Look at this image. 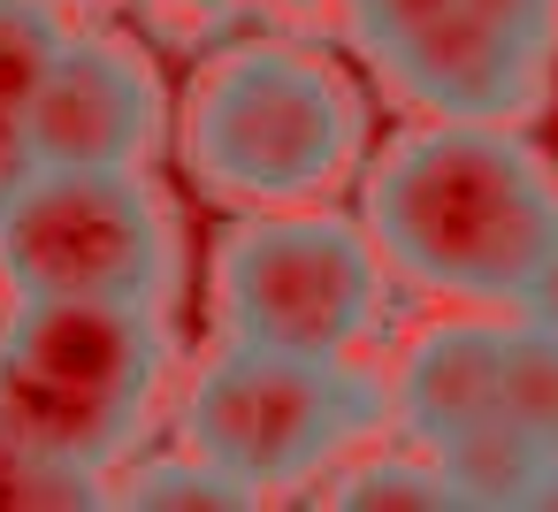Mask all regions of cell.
I'll use <instances>...</instances> for the list:
<instances>
[{
  "instance_id": "cell-18",
  "label": "cell",
  "mask_w": 558,
  "mask_h": 512,
  "mask_svg": "<svg viewBox=\"0 0 558 512\" xmlns=\"http://www.w3.org/2000/svg\"><path fill=\"white\" fill-rule=\"evenodd\" d=\"M527 512H558V459L543 466V481L527 489Z\"/></svg>"
},
{
  "instance_id": "cell-6",
  "label": "cell",
  "mask_w": 558,
  "mask_h": 512,
  "mask_svg": "<svg viewBox=\"0 0 558 512\" xmlns=\"http://www.w3.org/2000/svg\"><path fill=\"white\" fill-rule=\"evenodd\" d=\"M9 298H138L177 291V222L146 169H32L0 207Z\"/></svg>"
},
{
  "instance_id": "cell-20",
  "label": "cell",
  "mask_w": 558,
  "mask_h": 512,
  "mask_svg": "<svg viewBox=\"0 0 558 512\" xmlns=\"http://www.w3.org/2000/svg\"><path fill=\"white\" fill-rule=\"evenodd\" d=\"M54 9H85V0H54Z\"/></svg>"
},
{
  "instance_id": "cell-17",
  "label": "cell",
  "mask_w": 558,
  "mask_h": 512,
  "mask_svg": "<svg viewBox=\"0 0 558 512\" xmlns=\"http://www.w3.org/2000/svg\"><path fill=\"white\" fill-rule=\"evenodd\" d=\"M32 169H39V161H32V138H24V108H0V207L24 192Z\"/></svg>"
},
{
  "instance_id": "cell-13",
  "label": "cell",
  "mask_w": 558,
  "mask_h": 512,
  "mask_svg": "<svg viewBox=\"0 0 558 512\" xmlns=\"http://www.w3.org/2000/svg\"><path fill=\"white\" fill-rule=\"evenodd\" d=\"M505 420L558 459V337L505 314Z\"/></svg>"
},
{
  "instance_id": "cell-7",
  "label": "cell",
  "mask_w": 558,
  "mask_h": 512,
  "mask_svg": "<svg viewBox=\"0 0 558 512\" xmlns=\"http://www.w3.org/2000/svg\"><path fill=\"white\" fill-rule=\"evenodd\" d=\"M344 24L421 115L520 123L550 93L558 0H344Z\"/></svg>"
},
{
  "instance_id": "cell-19",
  "label": "cell",
  "mask_w": 558,
  "mask_h": 512,
  "mask_svg": "<svg viewBox=\"0 0 558 512\" xmlns=\"http://www.w3.org/2000/svg\"><path fill=\"white\" fill-rule=\"evenodd\" d=\"M169 9H207L215 16V9H238V0H169Z\"/></svg>"
},
{
  "instance_id": "cell-10",
  "label": "cell",
  "mask_w": 558,
  "mask_h": 512,
  "mask_svg": "<svg viewBox=\"0 0 558 512\" xmlns=\"http://www.w3.org/2000/svg\"><path fill=\"white\" fill-rule=\"evenodd\" d=\"M428 459L451 474L459 504H512V512H527V489H535L543 466H550V451H543L527 428H512V420H482V428L436 443Z\"/></svg>"
},
{
  "instance_id": "cell-12",
  "label": "cell",
  "mask_w": 558,
  "mask_h": 512,
  "mask_svg": "<svg viewBox=\"0 0 558 512\" xmlns=\"http://www.w3.org/2000/svg\"><path fill=\"white\" fill-rule=\"evenodd\" d=\"M337 512H375V504H390V512H459V489H451V474L421 451V459H360V466H329V489H322Z\"/></svg>"
},
{
  "instance_id": "cell-4",
  "label": "cell",
  "mask_w": 558,
  "mask_h": 512,
  "mask_svg": "<svg viewBox=\"0 0 558 512\" xmlns=\"http://www.w3.org/2000/svg\"><path fill=\"white\" fill-rule=\"evenodd\" d=\"M383 420H390V390L352 359H322V352L222 344L184 390V443L253 497L322 481Z\"/></svg>"
},
{
  "instance_id": "cell-15",
  "label": "cell",
  "mask_w": 558,
  "mask_h": 512,
  "mask_svg": "<svg viewBox=\"0 0 558 512\" xmlns=\"http://www.w3.org/2000/svg\"><path fill=\"white\" fill-rule=\"evenodd\" d=\"M85 504H108L100 474L54 466V459H32L24 443L0 436V512H85Z\"/></svg>"
},
{
  "instance_id": "cell-14",
  "label": "cell",
  "mask_w": 558,
  "mask_h": 512,
  "mask_svg": "<svg viewBox=\"0 0 558 512\" xmlns=\"http://www.w3.org/2000/svg\"><path fill=\"white\" fill-rule=\"evenodd\" d=\"M62 39H70V24L54 0H0V108H24L39 93Z\"/></svg>"
},
{
  "instance_id": "cell-3",
  "label": "cell",
  "mask_w": 558,
  "mask_h": 512,
  "mask_svg": "<svg viewBox=\"0 0 558 512\" xmlns=\"http://www.w3.org/2000/svg\"><path fill=\"white\" fill-rule=\"evenodd\" d=\"M169 375V321L138 298H16L0 314V436L108 474Z\"/></svg>"
},
{
  "instance_id": "cell-1",
  "label": "cell",
  "mask_w": 558,
  "mask_h": 512,
  "mask_svg": "<svg viewBox=\"0 0 558 512\" xmlns=\"http://www.w3.org/2000/svg\"><path fill=\"white\" fill-rule=\"evenodd\" d=\"M360 222L405 283L451 306H512L558 245V169L512 131L474 115H421L360 184Z\"/></svg>"
},
{
  "instance_id": "cell-16",
  "label": "cell",
  "mask_w": 558,
  "mask_h": 512,
  "mask_svg": "<svg viewBox=\"0 0 558 512\" xmlns=\"http://www.w3.org/2000/svg\"><path fill=\"white\" fill-rule=\"evenodd\" d=\"M512 314H520V321H535V329H550V337H558V245H550V253H543V260H535V276H527V283H520V298H512Z\"/></svg>"
},
{
  "instance_id": "cell-11",
  "label": "cell",
  "mask_w": 558,
  "mask_h": 512,
  "mask_svg": "<svg viewBox=\"0 0 558 512\" xmlns=\"http://www.w3.org/2000/svg\"><path fill=\"white\" fill-rule=\"evenodd\" d=\"M108 497L131 504V512H245V504H260L253 489H238V481H230L215 459H199L192 443H184V451H161V459H138Z\"/></svg>"
},
{
  "instance_id": "cell-9",
  "label": "cell",
  "mask_w": 558,
  "mask_h": 512,
  "mask_svg": "<svg viewBox=\"0 0 558 512\" xmlns=\"http://www.w3.org/2000/svg\"><path fill=\"white\" fill-rule=\"evenodd\" d=\"M390 413L405 420V436L421 451H436L482 420H505V314L428 321L390 375Z\"/></svg>"
},
{
  "instance_id": "cell-5",
  "label": "cell",
  "mask_w": 558,
  "mask_h": 512,
  "mask_svg": "<svg viewBox=\"0 0 558 512\" xmlns=\"http://www.w3.org/2000/svg\"><path fill=\"white\" fill-rule=\"evenodd\" d=\"M383 314V253L367 222L329 215L322 199L253 207L215 245V321L222 344L322 352L352 359V344Z\"/></svg>"
},
{
  "instance_id": "cell-8",
  "label": "cell",
  "mask_w": 558,
  "mask_h": 512,
  "mask_svg": "<svg viewBox=\"0 0 558 512\" xmlns=\"http://www.w3.org/2000/svg\"><path fill=\"white\" fill-rule=\"evenodd\" d=\"M161 77L116 32H70L54 70L24 100V138L39 169H146L161 154Z\"/></svg>"
},
{
  "instance_id": "cell-2",
  "label": "cell",
  "mask_w": 558,
  "mask_h": 512,
  "mask_svg": "<svg viewBox=\"0 0 558 512\" xmlns=\"http://www.w3.org/2000/svg\"><path fill=\"white\" fill-rule=\"evenodd\" d=\"M177 146L215 199L299 207V199H329L360 169L367 100L329 54L291 39H245L192 77Z\"/></svg>"
}]
</instances>
